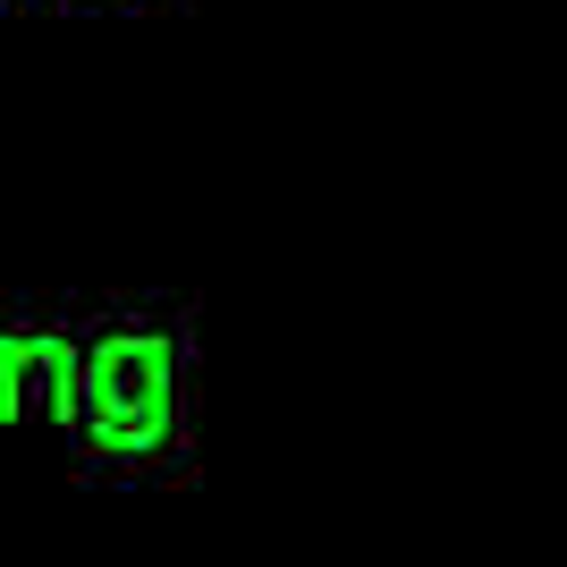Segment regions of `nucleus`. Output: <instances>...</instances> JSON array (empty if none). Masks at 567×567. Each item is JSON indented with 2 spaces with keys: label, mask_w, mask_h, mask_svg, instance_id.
<instances>
[{
  "label": "nucleus",
  "mask_w": 567,
  "mask_h": 567,
  "mask_svg": "<svg viewBox=\"0 0 567 567\" xmlns=\"http://www.w3.org/2000/svg\"><path fill=\"white\" fill-rule=\"evenodd\" d=\"M0 415H51L69 424L76 415V348L69 339H43V331H9L0 339Z\"/></svg>",
  "instance_id": "f03ea898"
},
{
  "label": "nucleus",
  "mask_w": 567,
  "mask_h": 567,
  "mask_svg": "<svg viewBox=\"0 0 567 567\" xmlns=\"http://www.w3.org/2000/svg\"><path fill=\"white\" fill-rule=\"evenodd\" d=\"M76 415L94 424L102 450H162L169 441V339L162 331H118L76 355Z\"/></svg>",
  "instance_id": "f257e3e1"
}]
</instances>
